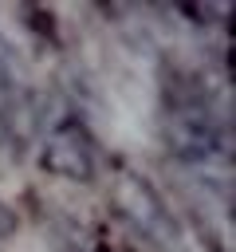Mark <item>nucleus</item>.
I'll return each mask as SVG.
<instances>
[{
    "mask_svg": "<svg viewBox=\"0 0 236 252\" xmlns=\"http://www.w3.org/2000/svg\"><path fill=\"white\" fill-rule=\"evenodd\" d=\"M161 138L193 181H232V114L193 71H169L161 83Z\"/></svg>",
    "mask_w": 236,
    "mask_h": 252,
    "instance_id": "1",
    "label": "nucleus"
},
{
    "mask_svg": "<svg viewBox=\"0 0 236 252\" xmlns=\"http://www.w3.org/2000/svg\"><path fill=\"white\" fill-rule=\"evenodd\" d=\"M39 126H43V118H39V102H35L28 67L20 59V51L8 39H0V146L20 158L39 138Z\"/></svg>",
    "mask_w": 236,
    "mask_h": 252,
    "instance_id": "3",
    "label": "nucleus"
},
{
    "mask_svg": "<svg viewBox=\"0 0 236 252\" xmlns=\"http://www.w3.org/2000/svg\"><path fill=\"white\" fill-rule=\"evenodd\" d=\"M16 228H20L16 209H12L8 201H0V240H12V236H16Z\"/></svg>",
    "mask_w": 236,
    "mask_h": 252,
    "instance_id": "5",
    "label": "nucleus"
},
{
    "mask_svg": "<svg viewBox=\"0 0 236 252\" xmlns=\"http://www.w3.org/2000/svg\"><path fill=\"white\" fill-rule=\"evenodd\" d=\"M110 205L130 224V232L153 252H189V228L169 209V201L153 189V181L142 177L138 169L130 165L110 169Z\"/></svg>",
    "mask_w": 236,
    "mask_h": 252,
    "instance_id": "2",
    "label": "nucleus"
},
{
    "mask_svg": "<svg viewBox=\"0 0 236 252\" xmlns=\"http://www.w3.org/2000/svg\"><path fill=\"white\" fill-rule=\"evenodd\" d=\"M39 161L47 173L63 177V181H94L98 173V142L90 138L87 122L63 106L59 114H51L43 126H39Z\"/></svg>",
    "mask_w": 236,
    "mask_h": 252,
    "instance_id": "4",
    "label": "nucleus"
}]
</instances>
